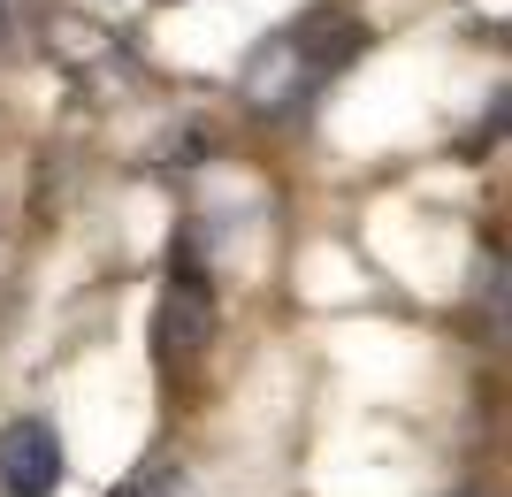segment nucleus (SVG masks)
Listing matches in <instances>:
<instances>
[{"mask_svg": "<svg viewBox=\"0 0 512 497\" xmlns=\"http://www.w3.org/2000/svg\"><path fill=\"white\" fill-rule=\"evenodd\" d=\"M367 46L360 23H306V31H276V39L253 46V62H245V100L253 108H291L314 77H329L337 62H352Z\"/></svg>", "mask_w": 512, "mask_h": 497, "instance_id": "obj_1", "label": "nucleus"}, {"mask_svg": "<svg viewBox=\"0 0 512 497\" xmlns=\"http://www.w3.org/2000/svg\"><path fill=\"white\" fill-rule=\"evenodd\" d=\"M207 337H214V291L192 268V253H184V268H176L169 291H161V314H153V352H161V360H192Z\"/></svg>", "mask_w": 512, "mask_h": 497, "instance_id": "obj_2", "label": "nucleus"}, {"mask_svg": "<svg viewBox=\"0 0 512 497\" xmlns=\"http://www.w3.org/2000/svg\"><path fill=\"white\" fill-rule=\"evenodd\" d=\"M0 482H8V497H54V482H62V436L46 421H16L0 436Z\"/></svg>", "mask_w": 512, "mask_h": 497, "instance_id": "obj_3", "label": "nucleus"}, {"mask_svg": "<svg viewBox=\"0 0 512 497\" xmlns=\"http://www.w3.org/2000/svg\"><path fill=\"white\" fill-rule=\"evenodd\" d=\"M115 497H184V482H176V467H146V475H130Z\"/></svg>", "mask_w": 512, "mask_h": 497, "instance_id": "obj_4", "label": "nucleus"}, {"mask_svg": "<svg viewBox=\"0 0 512 497\" xmlns=\"http://www.w3.org/2000/svg\"><path fill=\"white\" fill-rule=\"evenodd\" d=\"M0 39H8V0H0Z\"/></svg>", "mask_w": 512, "mask_h": 497, "instance_id": "obj_5", "label": "nucleus"}]
</instances>
